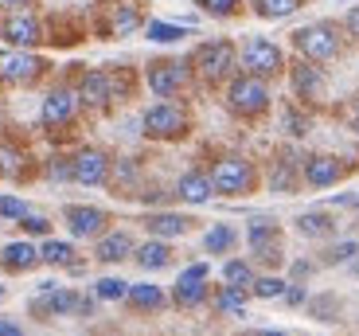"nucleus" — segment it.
Segmentation results:
<instances>
[{
  "instance_id": "nucleus-1",
  "label": "nucleus",
  "mask_w": 359,
  "mask_h": 336,
  "mask_svg": "<svg viewBox=\"0 0 359 336\" xmlns=\"http://www.w3.org/2000/svg\"><path fill=\"white\" fill-rule=\"evenodd\" d=\"M226 106L238 114V118H258L269 109V86L258 74H238V79L226 86Z\"/></svg>"
},
{
  "instance_id": "nucleus-2",
  "label": "nucleus",
  "mask_w": 359,
  "mask_h": 336,
  "mask_svg": "<svg viewBox=\"0 0 359 336\" xmlns=\"http://www.w3.org/2000/svg\"><path fill=\"white\" fill-rule=\"evenodd\" d=\"M141 129H144V137H153V141H176V137L188 133V114H184V106H176V102H156V106L144 109Z\"/></svg>"
},
{
  "instance_id": "nucleus-3",
  "label": "nucleus",
  "mask_w": 359,
  "mask_h": 336,
  "mask_svg": "<svg viewBox=\"0 0 359 336\" xmlns=\"http://www.w3.org/2000/svg\"><path fill=\"white\" fill-rule=\"evenodd\" d=\"M211 184H215V191H223V196H246V191H254V184H258V173H254V164L246 161V156H223V161H215V168H211Z\"/></svg>"
},
{
  "instance_id": "nucleus-4",
  "label": "nucleus",
  "mask_w": 359,
  "mask_h": 336,
  "mask_svg": "<svg viewBox=\"0 0 359 336\" xmlns=\"http://www.w3.org/2000/svg\"><path fill=\"white\" fill-rule=\"evenodd\" d=\"M293 43L297 51L305 55L309 63H328L340 55V36H336L332 24H309V27H297L293 32Z\"/></svg>"
},
{
  "instance_id": "nucleus-5",
  "label": "nucleus",
  "mask_w": 359,
  "mask_h": 336,
  "mask_svg": "<svg viewBox=\"0 0 359 336\" xmlns=\"http://www.w3.org/2000/svg\"><path fill=\"white\" fill-rule=\"evenodd\" d=\"M196 71L207 82H223L234 71V47L226 39H211V43H199L196 51Z\"/></svg>"
},
{
  "instance_id": "nucleus-6",
  "label": "nucleus",
  "mask_w": 359,
  "mask_h": 336,
  "mask_svg": "<svg viewBox=\"0 0 359 336\" xmlns=\"http://www.w3.org/2000/svg\"><path fill=\"white\" fill-rule=\"evenodd\" d=\"M243 67H246V74L269 79V74H278L281 67H285V59H281V47L278 43H269V39H246Z\"/></svg>"
},
{
  "instance_id": "nucleus-7",
  "label": "nucleus",
  "mask_w": 359,
  "mask_h": 336,
  "mask_svg": "<svg viewBox=\"0 0 359 336\" xmlns=\"http://www.w3.org/2000/svg\"><path fill=\"white\" fill-rule=\"evenodd\" d=\"M184 79H188V67L180 63V59H156V63H149V86H153L156 98L180 94Z\"/></svg>"
},
{
  "instance_id": "nucleus-8",
  "label": "nucleus",
  "mask_w": 359,
  "mask_h": 336,
  "mask_svg": "<svg viewBox=\"0 0 359 336\" xmlns=\"http://www.w3.org/2000/svg\"><path fill=\"white\" fill-rule=\"evenodd\" d=\"M71 180L86 184V188L106 184L109 180V156L102 153V149H82V153L71 161Z\"/></svg>"
},
{
  "instance_id": "nucleus-9",
  "label": "nucleus",
  "mask_w": 359,
  "mask_h": 336,
  "mask_svg": "<svg viewBox=\"0 0 359 336\" xmlns=\"http://www.w3.org/2000/svg\"><path fill=\"white\" fill-rule=\"evenodd\" d=\"M207 297V266L196 262L188 266V270L180 274V282H176V293H172V301H176L180 309H196L199 301Z\"/></svg>"
},
{
  "instance_id": "nucleus-10",
  "label": "nucleus",
  "mask_w": 359,
  "mask_h": 336,
  "mask_svg": "<svg viewBox=\"0 0 359 336\" xmlns=\"http://www.w3.org/2000/svg\"><path fill=\"white\" fill-rule=\"evenodd\" d=\"M250 250L262 258V262L278 266L281 262V231H278V223H269V219L250 223Z\"/></svg>"
},
{
  "instance_id": "nucleus-11",
  "label": "nucleus",
  "mask_w": 359,
  "mask_h": 336,
  "mask_svg": "<svg viewBox=\"0 0 359 336\" xmlns=\"http://www.w3.org/2000/svg\"><path fill=\"white\" fill-rule=\"evenodd\" d=\"M74 114H79V94H74V90H51L43 98L39 121H43L47 129H59V126H67Z\"/></svg>"
},
{
  "instance_id": "nucleus-12",
  "label": "nucleus",
  "mask_w": 359,
  "mask_h": 336,
  "mask_svg": "<svg viewBox=\"0 0 359 336\" xmlns=\"http://www.w3.org/2000/svg\"><path fill=\"white\" fill-rule=\"evenodd\" d=\"M86 313L90 301H82L74 290H59V285H51V290H43V297L32 305V313H47V317H67V313Z\"/></svg>"
},
{
  "instance_id": "nucleus-13",
  "label": "nucleus",
  "mask_w": 359,
  "mask_h": 336,
  "mask_svg": "<svg viewBox=\"0 0 359 336\" xmlns=\"http://www.w3.org/2000/svg\"><path fill=\"white\" fill-rule=\"evenodd\" d=\"M109 223V215L102 208H86V203H74V208H67V227H71L74 238H94L102 235Z\"/></svg>"
},
{
  "instance_id": "nucleus-14",
  "label": "nucleus",
  "mask_w": 359,
  "mask_h": 336,
  "mask_svg": "<svg viewBox=\"0 0 359 336\" xmlns=\"http://www.w3.org/2000/svg\"><path fill=\"white\" fill-rule=\"evenodd\" d=\"M43 71L36 55L27 51H0V79L4 82H32L36 74Z\"/></svg>"
},
{
  "instance_id": "nucleus-15",
  "label": "nucleus",
  "mask_w": 359,
  "mask_h": 336,
  "mask_svg": "<svg viewBox=\"0 0 359 336\" xmlns=\"http://www.w3.org/2000/svg\"><path fill=\"white\" fill-rule=\"evenodd\" d=\"M340 176H344V164L336 156H324V153L305 156V184L309 188H332Z\"/></svg>"
},
{
  "instance_id": "nucleus-16",
  "label": "nucleus",
  "mask_w": 359,
  "mask_h": 336,
  "mask_svg": "<svg viewBox=\"0 0 359 336\" xmlns=\"http://www.w3.org/2000/svg\"><path fill=\"white\" fill-rule=\"evenodd\" d=\"M0 36L8 39L12 47H32L39 39V20L27 16V12H20V16H8L4 20V27H0Z\"/></svg>"
},
{
  "instance_id": "nucleus-17",
  "label": "nucleus",
  "mask_w": 359,
  "mask_h": 336,
  "mask_svg": "<svg viewBox=\"0 0 359 336\" xmlns=\"http://www.w3.org/2000/svg\"><path fill=\"white\" fill-rule=\"evenodd\" d=\"M176 196L188 203H207L215 196V184H211V173H184L176 184Z\"/></svg>"
},
{
  "instance_id": "nucleus-18",
  "label": "nucleus",
  "mask_w": 359,
  "mask_h": 336,
  "mask_svg": "<svg viewBox=\"0 0 359 336\" xmlns=\"http://www.w3.org/2000/svg\"><path fill=\"white\" fill-rule=\"evenodd\" d=\"M79 102H86V106H94V109L109 106V74L106 71H86L82 74Z\"/></svg>"
},
{
  "instance_id": "nucleus-19",
  "label": "nucleus",
  "mask_w": 359,
  "mask_h": 336,
  "mask_svg": "<svg viewBox=\"0 0 359 336\" xmlns=\"http://www.w3.org/2000/svg\"><path fill=\"white\" fill-rule=\"evenodd\" d=\"M144 227L153 231L156 238H180L191 231V219L188 215H176V211H161V215H149Z\"/></svg>"
},
{
  "instance_id": "nucleus-20",
  "label": "nucleus",
  "mask_w": 359,
  "mask_h": 336,
  "mask_svg": "<svg viewBox=\"0 0 359 336\" xmlns=\"http://www.w3.org/2000/svg\"><path fill=\"white\" fill-rule=\"evenodd\" d=\"M129 255H133V238L126 231H114V235L98 238V246H94V258L98 262H126Z\"/></svg>"
},
{
  "instance_id": "nucleus-21",
  "label": "nucleus",
  "mask_w": 359,
  "mask_h": 336,
  "mask_svg": "<svg viewBox=\"0 0 359 336\" xmlns=\"http://www.w3.org/2000/svg\"><path fill=\"white\" fill-rule=\"evenodd\" d=\"M36 262H39V246H32V243H8L4 250H0V266L12 270V274L32 270Z\"/></svg>"
},
{
  "instance_id": "nucleus-22",
  "label": "nucleus",
  "mask_w": 359,
  "mask_h": 336,
  "mask_svg": "<svg viewBox=\"0 0 359 336\" xmlns=\"http://www.w3.org/2000/svg\"><path fill=\"white\" fill-rule=\"evenodd\" d=\"M126 301L133 305V309H141V313H156V309H164V290L161 285H153V282H137V285H129V293H126Z\"/></svg>"
},
{
  "instance_id": "nucleus-23",
  "label": "nucleus",
  "mask_w": 359,
  "mask_h": 336,
  "mask_svg": "<svg viewBox=\"0 0 359 336\" xmlns=\"http://www.w3.org/2000/svg\"><path fill=\"white\" fill-rule=\"evenodd\" d=\"M293 90H297V98H320V90H324V74L316 71L313 63H297L293 67Z\"/></svg>"
},
{
  "instance_id": "nucleus-24",
  "label": "nucleus",
  "mask_w": 359,
  "mask_h": 336,
  "mask_svg": "<svg viewBox=\"0 0 359 336\" xmlns=\"http://www.w3.org/2000/svg\"><path fill=\"white\" fill-rule=\"evenodd\" d=\"M133 258H137V266H144V270H164V266L172 262V246H168V238H153V243L137 246Z\"/></svg>"
},
{
  "instance_id": "nucleus-25",
  "label": "nucleus",
  "mask_w": 359,
  "mask_h": 336,
  "mask_svg": "<svg viewBox=\"0 0 359 336\" xmlns=\"http://www.w3.org/2000/svg\"><path fill=\"white\" fill-rule=\"evenodd\" d=\"M297 231L305 238H328L336 231V219L324 211H305V215H297Z\"/></svg>"
},
{
  "instance_id": "nucleus-26",
  "label": "nucleus",
  "mask_w": 359,
  "mask_h": 336,
  "mask_svg": "<svg viewBox=\"0 0 359 336\" xmlns=\"http://www.w3.org/2000/svg\"><path fill=\"white\" fill-rule=\"evenodd\" d=\"M215 313L219 317H246V290L223 285V290L215 293Z\"/></svg>"
},
{
  "instance_id": "nucleus-27",
  "label": "nucleus",
  "mask_w": 359,
  "mask_h": 336,
  "mask_svg": "<svg viewBox=\"0 0 359 336\" xmlns=\"http://www.w3.org/2000/svg\"><path fill=\"white\" fill-rule=\"evenodd\" d=\"M234 227L231 223H219V227H211L203 235V246H207V255H231V246H234Z\"/></svg>"
},
{
  "instance_id": "nucleus-28",
  "label": "nucleus",
  "mask_w": 359,
  "mask_h": 336,
  "mask_svg": "<svg viewBox=\"0 0 359 336\" xmlns=\"http://www.w3.org/2000/svg\"><path fill=\"white\" fill-rule=\"evenodd\" d=\"M223 282L226 285H238V290H250V285H254V266L243 262V258H231V262L223 266Z\"/></svg>"
},
{
  "instance_id": "nucleus-29",
  "label": "nucleus",
  "mask_w": 359,
  "mask_h": 336,
  "mask_svg": "<svg viewBox=\"0 0 359 336\" xmlns=\"http://www.w3.org/2000/svg\"><path fill=\"white\" fill-rule=\"evenodd\" d=\"M74 258V246L71 243H59V238H47L43 246H39V262L47 266H67Z\"/></svg>"
},
{
  "instance_id": "nucleus-30",
  "label": "nucleus",
  "mask_w": 359,
  "mask_h": 336,
  "mask_svg": "<svg viewBox=\"0 0 359 336\" xmlns=\"http://www.w3.org/2000/svg\"><path fill=\"white\" fill-rule=\"evenodd\" d=\"M301 8V0H254V12L262 20H281V16H293Z\"/></svg>"
},
{
  "instance_id": "nucleus-31",
  "label": "nucleus",
  "mask_w": 359,
  "mask_h": 336,
  "mask_svg": "<svg viewBox=\"0 0 359 336\" xmlns=\"http://www.w3.org/2000/svg\"><path fill=\"white\" fill-rule=\"evenodd\" d=\"M250 293H254V297H262V301L285 297V282H281V278H273V274H266V278H254Z\"/></svg>"
},
{
  "instance_id": "nucleus-32",
  "label": "nucleus",
  "mask_w": 359,
  "mask_h": 336,
  "mask_svg": "<svg viewBox=\"0 0 359 336\" xmlns=\"http://www.w3.org/2000/svg\"><path fill=\"white\" fill-rule=\"evenodd\" d=\"M144 32H149L153 43H176V39H184V27H180V24H164V20H153Z\"/></svg>"
},
{
  "instance_id": "nucleus-33",
  "label": "nucleus",
  "mask_w": 359,
  "mask_h": 336,
  "mask_svg": "<svg viewBox=\"0 0 359 336\" xmlns=\"http://www.w3.org/2000/svg\"><path fill=\"white\" fill-rule=\"evenodd\" d=\"M129 293V282H121V278H102V282H94V297L102 301H121Z\"/></svg>"
},
{
  "instance_id": "nucleus-34",
  "label": "nucleus",
  "mask_w": 359,
  "mask_h": 336,
  "mask_svg": "<svg viewBox=\"0 0 359 336\" xmlns=\"http://www.w3.org/2000/svg\"><path fill=\"white\" fill-rule=\"evenodd\" d=\"M20 161H24V156H20L12 145H4V141H0V180L16 176V173H20Z\"/></svg>"
},
{
  "instance_id": "nucleus-35",
  "label": "nucleus",
  "mask_w": 359,
  "mask_h": 336,
  "mask_svg": "<svg viewBox=\"0 0 359 336\" xmlns=\"http://www.w3.org/2000/svg\"><path fill=\"white\" fill-rule=\"evenodd\" d=\"M137 24H141V20H137V8L133 4H121V8H117V20H114V32L117 36H129Z\"/></svg>"
},
{
  "instance_id": "nucleus-36",
  "label": "nucleus",
  "mask_w": 359,
  "mask_h": 336,
  "mask_svg": "<svg viewBox=\"0 0 359 336\" xmlns=\"http://www.w3.org/2000/svg\"><path fill=\"white\" fill-rule=\"evenodd\" d=\"M199 8L207 12V16H234V12H238V0H196Z\"/></svg>"
},
{
  "instance_id": "nucleus-37",
  "label": "nucleus",
  "mask_w": 359,
  "mask_h": 336,
  "mask_svg": "<svg viewBox=\"0 0 359 336\" xmlns=\"http://www.w3.org/2000/svg\"><path fill=\"white\" fill-rule=\"evenodd\" d=\"M293 184H297V176L289 173V164L278 161V168H273V176H269V188L273 191H293Z\"/></svg>"
},
{
  "instance_id": "nucleus-38",
  "label": "nucleus",
  "mask_w": 359,
  "mask_h": 336,
  "mask_svg": "<svg viewBox=\"0 0 359 336\" xmlns=\"http://www.w3.org/2000/svg\"><path fill=\"white\" fill-rule=\"evenodd\" d=\"M27 203L16 200V196H0V219H24Z\"/></svg>"
},
{
  "instance_id": "nucleus-39",
  "label": "nucleus",
  "mask_w": 359,
  "mask_h": 336,
  "mask_svg": "<svg viewBox=\"0 0 359 336\" xmlns=\"http://www.w3.org/2000/svg\"><path fill=\"white\" fill-rule=\"evenodd\" d=\"M20 227H24L27 235H47V231H51V223H47V215H36V211H27V215L20 219Z\"/></svg>"
},
{
  "instance_id": "nucleus-40",
  "label": "nucleus",
  "mask_w": 359,
  "mask_h": 336,
  "mask_svg": "<svg viewBox=\"0 0 359 336\" xmlns=\"http://www.w3.org/2000/svg\"><path fill=\"white\" fill-rule=\"evenodd\" d=\"M351 255H359V246H355V243H351V238H348V243L332 246V250H328V255H324V262H328V266H336V262H348Z\"/></svg>"
},
{
  "instance_id": "nucleus-41",
  "label": "nucleus",
  "mask_w": 359,
  "mask_h": 336,
  "mask_svg": "<svg viewBox=\"0 0 359 336\" xmlns=\"http://www.w3.org/2000/svg\"><path fill=\"white\" fill-rule=\"evenodd\" d=\"M51 176H55V180H67V176H71V164L55 156V161H51Z\"/></svg>"
},
{
  "instance_id": "nucleus-42",
  "label": "nucleus",
  "mask_w": 359,
  "mask_h": 336,
  "mask_svg": "<svg viewBox=\"0 0 359 336\" xmlns=\"http://www.w3.org/2000/svg\"><path fill=\"white\" fill-rule=\"evenodd\" d=\"M344 24H348V32H351V36L359 39V4H355V8L348 12V20H344Z\"/></svg>"
},
{
  "instance_id": "nucleus-43",
  "label": "nucleus",
  "mask_w": 359,
  "mask_h": 336,
  "mask_svg": "<svg viewBox=\"0 0 359 336\" xmlns=\"http://www.w3.org/2000/svg\"><path fill=\"white\" fill-rule=\"evenodd\" d=\"M285 126H289V133H305V129H301V126H305V121H301V118H297V114H285Z\"/></svg>"
},
{
  "instance_id": "nucleus-44",
  "label": "nucleus",
  "mask_w": 359,
  "mask_h": 336,
  "mask_svg": "<svg viewBox=\"0 0 359 336\" xmlns=\"http://www.w3.org/2000/svg\"><path fill=\"white\" fill-rule=\"evenodd\" d=\"M285 301L289 305H301V301H305V290H285Z\"/></svg>"
},
{
  "instance_id": "nucleus-45",
  "label": "nucleus",
  "mask_w": 359,
  "mask_h": 336,
  "mask_svg": "<svg viewBox=\"0 0 359 336\" xmlns=\"http://www.w3.org/2000/svg\"><path fill=\"white\" fill-rule=\"evenodd\" d=\"M0 336H24L20 325H8V321H0Z\"/></svg>"
},
{
  "instance_id": "nucleus-46",
  "label": "nucleus",
  "mask_w": 359,
  "mask_h": 336,
  "mask_svg": "<svg viewBox=\"0 0 359 336\" xmlns=\"http://www.w3.org/2000/svg\"><path fill=\"white\" fill-rule=\"evenodd\" d=\"M258 336H285V332H278V328H266V332H258Z\"/></svg>"
},
{
  "instance_id": "nucleus-47",
  "label": "nucleus",
  "mask_w": 359,
  "mask_h": 336,
  "mask_svg": "<svg viewBox=\"0 0 359 336\" xmlns=\"http://www.w3.org/2000/svg\"><path fill=\"white\" fill-rule=\"evenodd\" d=\"M4 4H27V0H4Z\"/></svg>"
},
{
  "instance_id": "nucleus-48",
  "label": "nucleus",
  "mask_w": 359,
  "mask_h": 336,
  "mask_svg": "<svg viewBox=\"0 0 359 336\" xmlns=\"http://www.w3.org/2000/svg\"><path fill=\"white\" fill-rule=\"evenodd\" d=\"M355 129H359V126H355Z\"/></svg>"
}]
</instances>
